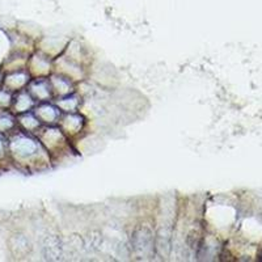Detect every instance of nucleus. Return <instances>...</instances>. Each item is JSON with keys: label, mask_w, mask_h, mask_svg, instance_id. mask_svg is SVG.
Masks as SVG:
<instances>
[{"label": "nucleus", "mask_w": 262, "mask_h": 262, "mask_svg": "<svg viewBox=\"0 0 262 262\" xmlns=\"http://www.w3.org/2000/svg\"><path fill=\"white\" fill-rule=\"evenodd\" d=\"M84 119L79 114L69 113L66 117L59 119V127L67 137H74L79 134L83 128Z\"/></svg>", "instance_id": "nucleus-3"}, {"label": "nucleus", "mask_w": 262, "mask_h": 262, "mask_svg": "<svg viewBox=\"0 0 262 262\" xmlns=\"http://www.w3.org/2000/svg\"><path fill=\"white\" fill-rule=\"evenodd\" d=\"M39 142L49 152V155H55L59 151H63V148L67 146V135L60 130L59 126L58 127L51 126L42 130L39 134Z\"/></svg>", "instance_id": "nucleus-2"}, {"label": "nucleus", "mask_w": 262, "mask_h": 262, "mask_svg": "<svg viewBox=\"0 0 262 262\" xmlns=\"http://www.w3.org/2000/svg\"><path fill=\"white\" fill-rule=\"evenodd\" d=\"M34 105V98L30 93H21L16 100V112L18 113H25Z\"/></svg>", "instance_id": "nucleus-7"}, {"label": "nucleus", "mask_w": 262, "mask_h": 262, "mask_svg": "<svg viewBox=\"0 0 262 262\" xmlns=\"http://www.w3.org/2000/svg\"><path fill=\"white\" fill-rule=\"evenodd\" d=\"M21 125L24 126L25 130L28 133H34L36 130H38L41 127V122H39V119L37 117H34L33 114H25L20 118Z\"/></svg>", "instance_id": "nucleus-9"}, {"label": "nucleus", "mask_w": 262, "mask_h": 262, "mask_svg": "<svg viewBox=\"0 0 262 262\" xmlns=\"http://www.w3.org/2000/svg\"><path fill=\"white\" fill-rule=\"evenodd\" d=\"M12 154L23 163H30L32 165H42L50 163V155L42 143L36 138L25 134L16 135L12 140Z\"/></svg>", "instance_id": "nucleus-1"}, {"label": "nucleus", "mask_w": 262, "mask_h": 262, "mask_svg": "<svg viewBox=\"0 0 262 262\" xmlns=\"http://www.w3.org/2000/svg\"><path fill=\"white\" fill-rule=\"evenodd\" d=\"M57 105L60 111L66 112V113H74V112L76 111V107H78L79 101L76 97L69 95V96H64L63 98H60L59 101L57 102Z\"/></svg>", "instance_id": "nucleus-8"}, {"label": "nucleus", "mask_w": 262, "mask_h": 262, "mask_svg": "<svg viewBox=\"0 0 262 262\" xmlns=\"http://www.w3.org/2000/svg\"><path fill=\"white\" fill-rule=\"evenodd\" d=\"M30 95L33 98H37L39 101H48L53 96L50 81L43 78L36 79V81L30 84Z\"/></svg>", "instance_id": "nucleus-5"}, {"label": "nucleus", "mask_w": 262, "mask_h": 262, "mask_svg": "<svg viewBox=\"0 0 262 262\" xmlns=\"http://www.w3.org/2000/svg\"><path fill=\"white\" fill-rule=\"evenodd\" d=\"M50 85L51 90H53V93H57V95L62 96H69L70 93L72 92V84L70 81L69 78L66 76H60V75H54L50 78Z\"/></svg>", "instance_id": "nucleus-6"}, {"label": "nucleus", "mask_w": 262, "mask_h": 262, "mask_svg": "<svg viewBox=\"0 0 262 262\" xmlns=\"http://www.w3.org/2000/svg\"><path fill=\"white\" fill-rule=\"evenodd\" d=\"M36 117L39 119V122L45 125H54L59 122L60 112L58 107L50 104H42L36 109Z\"/></svg>", "instance_id": "nucleus-4"}]
</instances>
